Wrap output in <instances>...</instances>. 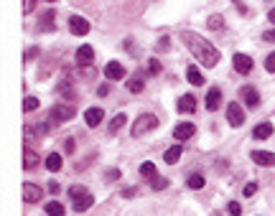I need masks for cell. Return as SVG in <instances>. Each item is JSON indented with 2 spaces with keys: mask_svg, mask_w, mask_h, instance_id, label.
<instances>
[{
  "mask_svg": "<svg viewBox=\"0 0 275 216\" xmlns=\"http://www.w3.org/2000/svg\"><path fill=\"white\" fill-rule=\"evenodd\" d=\"M181 41L186 43V49L196 56V61L201 66H206V69H212V66L219 64V51H216L214 46L206 38L196 36V33H191V31H183L181 33Z\"/></svg>",
  "mask_w": 275,
  "mask_h": 216,
  "instance_id": "1",
  "label": "cell"
},
{
  "mask_svg": "<svg viewBox=\"0 0 275 216\" xmlns=\"http://www.w3.org/2000/svg\"><path fill=\"white\" fill-rule=\"evenodd\" d=\"M158 127V117L156 115H140L135 122H133V127H130V135L133 138H143L145 132H151Z\"/></svg>",
  "mask_w": 275,
  "mask_h": 216,
  "instance_id": "2",
  "label": "cell"
},
{
  "mask_svg": "<svg viewBox=\"0 0 275 216\" xmlns=\"http://www.w3.org/2000/svg\"><path fill=\"white\" fill-rule=\"evenodd\" d=\"M74 105H66V102H61V105H54L51 107V112H49V117H51V122L54 125H61V122H69L74 117Z\"/></svg>",
  "mask_w": 275,
  "mask_h": 216,
  "instance_id": "3",
  "label": "cell"
},
{
  "mask_svg": "<svg viewBox=\"0 0 275 216\" xmlns=\"http://www.w3.org/2000/svg\"><path fill=\"white\" fill-rule=\"evenodd\" d=\"M227 122L232 125V127H242L245 125V109L237 105V102H232V105L227 107Z\"/></svg>",
  "mask_w": 275,
  "mask_h": 216,
  "instance_id": "4",
  "label": "cell"
},
{
  "mask_svg": "<svg viewBox=\"0 0 275 216\" xmlns=\"http://www.w3.org/2000/svg\"><path fill=\"white\" fill-rule=\"evenodd\" d=\"M69 31H72L74 36H87L89 33V20L82 18V16H72L69 18Z\"/></svg>",
  "mask_w": 275,
  "mask_h": 216,
  "instance_id": "5",
  "label": "cell"
},
{
  "mask_svg": "<svg viewBox=\"0 0 275 216\" xmlns=\"http://www.w3.org/2000/svg\"><path fill=\"white\" fill-rule=\"evenodd\" d=\"M194 132H196V125H194V122H178L176 127H174V138L178 143H183V140L194 138Z\"/></svg>",
  "mask_w": 275,
  "mask_h": 216,
  "instance_id": "6",
  "label": "cell"
},
{
  "mask_svg": "<svg viewBox=\"0 0 275 216\" xmlns=\"http://www.w3.org/2000/svg\"><path fill=\"white\" fill-rule=\"evenodd\" d=\"M43 196V191L36 183H23V201L26 203H39Z\"/></svg>",
  "mask_w": 275,
  "mask_h": 216,
  "instance_id": "7",
  "label": "cell"
},
{
  "mask_svg": "<svg viewBox=\"0 0 275 216\" xmlns=\"http://www.w3.org/2000/svg\"><path fill=\"white\" fill-rule=\"evenodd\" d=\"M232 64H235V72H239V74H250L252 72V59L247 54H235Z\"/></svg>",
  "mask_w": 275,
  "mask_h": 216,
  "instance_id": "8",
  "label": "cell"
},
{
  "mask_svg": "<svg viewBox=\"0 0 275 216\" xmlns=\"http://www.w3.org/2000/svg\"><path fill=\"white\" fill-rule=\"evenodd\" d=\"M105 76L112 79V82H118V79L125 76V66H122L120 61H110V64L105 66Z\"/></svg>",
  "mask_w": 275,
  "mask_h": 216,
  "instance_id": "9",
  "label": "cell"
},
{
  "mask_svg": "<svg viewBox=\"0 0 275 216\" xmlns=\"http://www.w3.org/2000/svg\"><path fill=\"white\" fill-rule=\"evenodd\" d=\"M252 161H255L257 165L270 168V165H275V153H268V150H255V153H252Z\"/></svg>",
  "mask_w": 275,
  "mask_h": 216,
  "instance_id": "10",
  "label": "cell"
},
{
  "mask_svg": "<svg viewBox=\"0 0 275 216\" xmlns=\"http://www.w3.org/2000/svg\"><path fill=\"white\" fill-rule=\"evenodd\" d=\"M102 117H105V112H102L99 107H89L84 112V122L89 125V127H97V125L102 122Z\"/></svg>",
  "mask_w": 275,
  "mask_h": 216,
  "instance_id": "11",
  "label": "cell"
},
{
  "mask_svg": "<svg viewBox=\"0 0 275 216\" xmlns=\"http://www.w3.org/2000/svg\"><path fill=\"white\" fill-rule=\"evenodd\" d=\"M219 105H222V92H219L216 87H212L209 92H206V109H209V112H214V109L219 107Z\"/></svg>",
  "mask_w": 275,
  "mask_h": 216,
  "instance_id": "12",
  "label": "cell"
},
{
  "mask_svg": "<svg viewBox=\"0 0 275 216\" xmlns=\"http://www.w3.org/2000/svg\"><path fill=\"white\" fill-rule=\"evenodd\" d=\"M242 99H245L247 107H257L260 105V94H257L255 87H242Z\"/></svg>",
  "mask_w": 275,
  "mask_h": 216,
  "instance_id": "13",
  "label": "cell"
},
{
  "mask_svg": "<svg viewBox=\"0 0 275 216\" xmlns=\"http://www.w3.org/2000/svg\"><path fill=\"white\" fill-rule=\"evenodd\" d=\"M77 61L79 64H92V61H95V49L87 46V43H84V46H79L77 49Z\"/></svg>",
  "mask_w": 275,
  "mask_h": 216,
  "instance_id": "14",
  "label": "cell"
},
{
  "mask_svg": "<svg viewBox=\"0 0 275 216\" xmlns=\"http://www.w3.org/2000/svg\"><path fill=\"white\" fill-rule=\"evenodd\" d=\"M270 135H273V125L270 122H260L257 127L252 130V138H255V140H268Z\"/></svg>",
  "mask_w": 275,
  "mask_h": 216,
  "instance_id": "15",
  "label": "cell"
},
{
  "mask_svg": "<svg viewBox=\"0 0 275 216\" xmlns=\"http://www.w3.org/2000/svg\"><path fill=\"white\" fill-rule=\"evenodd\" d=\"M39 165V155L31 150V147H26V150H23V168L26 170H31V168H36Z\"/></svg>",
  "mask_w": 275,
  "mask_h": 216,
  "instance_id": "16",
  "label": "cell"
},
{
  "mask_svg": "<svg viewBox=\"0 0 275 216\" xmlns=\"http://www.w3.org/2000/svg\"><path fill=\"white\" fill-rule=\"evenodd\" d=\"M178 109H181V112H186V115H189V112H194V109H196V99H194L191 94H183V97L178 99Z\"/></svg>",
  "mask_w": 275,
  "mask_h": 216,
  "instance_id": "17",
  "label": "cell"
},
{
  "mask_svg": "<svg viewBox=\"0 0 275 216\" xmlns=\"http://www.w3.org/2000/svg\"><path fill=\"white\" fill-rule=\"evenodd\" d=\"M92 203H95V196H92V193H84L82 198H77V201H74V211L82 214V211H87V209L92 206Z\"/></svg>",
  "mask_w": 275,
  "mask_h": 216,
  "instance_id": "18",
  "label": "cell"
},
{
  "mask_svg": "<svg viewBox=\"0 0 275 216\" xmlns=\"http://www.w3.org/2000/svg\"><path fill=\"white\" fill-rule=\"evenodd\" d=\"M46 168H49L51 173H56V170H61V155H59V153H51V155H46Z\"/></svg>",
  "mask_w": 275,
  "mask_h": 216,
  "instance_id": "19",
  "label": "cell"
},
{
  "mask_svg": "<svg viewBox=\"0 0 275 216\" xmlns=\"http://www.w3.org/2000/svg\"><path fill=\"white\" fill-rule=\"evenodd\" d=\"M181 145H174V147H168V150H166V155H163V161L166 163H171V165H174V163H178V158H181Z\"/></svg>",
  "mask_w": 275,
  "mask_h": 216,
  "instance_id": "20",
  "label": "cell"
},
{
  "mask_svg": "<svg viewBox=\"0 0 275 216\" xmlns=\"http://www.w3.org/2000/svg\"><path fill=\"white\" fill-rule=\"evenodd\" d=\"M186 76H189V84H194V87H201L204 84V76H201V72L196 69V66H189Z\"/></svg>",
  "mask_w": 275,
  "mask_h": 216,
  "instance_id": "21",
  "label": "cell"
},
{
  "mask_svg": "<svg viewBox=\"0 0 275 216\" xmlns=\"http://www.w3.org/2000/svg\"><path fill=\"white\" fill-rule=\"evenodd\" d=\"M46 214H49V216H64V206L59 201H49V203H46Z\"/></svg>",
  "mask_w": 275,
  "mask_h": 216,
  "instance_id": "22",
  "label": "cell"
},
{
  "mask_svg": "<svg viewBox=\"0 0 275 216\" xmlns=\"http://www.w3.org/2000/svg\"><path fill=\"white\" fill-rule=\"evenodd\" d=\"M125 122H128V117H125V115H115V117H112V122H110V132H118Z\"/></svg>",
  "mask_w": 275,
  "mask_h": 216,
  "instance_id": "23",
  "label": "cell"
},
{
  "mask_svg": "<svg viewBox=\"0 0 275 216\" xmlns=\"http://www.w3.org/2000/svg\"><path fill=\"white\" fill-rule=\"evenodd\" d=\"M128 89H130V92H133V94H138V92H143V79H140V76H133V79H130V82H128Z\"/></svg>",
  "mask_w": 275,
  "mask_h": 216,
  "instance_id": "24",
  "label": "cell"
},
{
  "mask_svg": "<svg viewBox=\"0 0 275 216\" xmlns=\"http://www.w3.org/2000/svg\"><path fill=\"white\" fill-rule=\"evenodd\" d=\"M33 109H39V99L36 97H26L23 99V112H33Z\"/></svg>",
  "mask_w": 275,
  "mask_h": 216,
  "instance_id": "25",
  "label": "cell"
},
{
  "mask_svg": "<svg viewBox=\"0 0 275 216\" xmlns=\"http://www.w3.org/2000/svg\"><path fill=\"white\" fill-rule=\"evenodd\" d=\"M140 176H145V178L158 176V173H156V165H153V163H143V165H140Z\"/></svg>",
  "mask_w": 275,
  "mask_h": 216,
  "instance_id": "26",
  "label": "cell"
},
{
  "mask_svg": "<svg viewBox=\"0 0 275 216\" xmlns=\"http://www.w3.org/2000/svg\"><path fill=\"white\" fill-rule=\"evenodd\" d=\"M206 26H209L212 31H216V28H222V26H224V18H222V16H212L209 20H206Z\"/></svg>",
  "mask_w": 275,
  "mask_h": 216,
  "instance_id": "27",
  "label": "cell"
},
{
  "mask_svg": "<svg viewBox=\"0 0 275 216\" xmlns=\"http://www.w3.org/2000/svg\"><path fill=\"white\" fill-rule=\"evenodd\" d=\"M84 193H87V188H84V186H72V188H69V196H72V201L82 198Z\"/></svg>",
  "mask_w": 275,
  "mask_h": 216,
  "instance_id": "28",
  "label": "cell"
},
{
  "mask_svg": "<svg viewBox=\"0 0 275 216\" xmlns=\"http://www.w3.org/2000/svg\"><path fill=\"white\" fill-rule=\"evenodd\" d=\"M151 186H153L156 191H163V188L168 186V180H166V178H160V176H153V178H151Z\"/></svg>",
  "mask_w": 275,
  "mask_h": 216,
  "instance_id": "29",
  "label": "cell"
},
{
  "mask_svg": "<svg viewBox=\"0 0 275 216\" xmlns=\"http://www.w3.org/2000/svg\"><path fill=\"white\" fill-rule=\"evenodd\" d=\"M51 28H54V16L46 13V16L41 18V31H51Z\"/></svg>",
  "mask_w": 275,
  "mask_h": 216,
  "instance_id": "30",
  "label": "cell"
},
{
  "mask_svg": "<svg viewBox=\"0 0 275 216\" xmlns=\"http://www.w3.org/2000/svg\"><path fill=\"white\" fill-rule=\"evenodd\" d=\"M189 188H194V191L204 188V178H201V176H191V178H189Z\"/></svg>",
  "mask_w": 275,
  "mask_h": 216,
  "instance_id": "31",
  "label": "cell"
},
{
  "mask_svg": "<svg viewBox=\"0 0 275 216\" xmlns=\"http://www.w3.org/2000/svg\"><path fill=\"white\" fill-rule=\"evenodd\" d=\"M265 69L270 72V74H275V51L268 56V59H265Z\"/></svg>",
  "mask_w": 275,
  "mask_h": 216,
  "instance_id": "32",
  "label": "cell"
},
{
  "mask_svg": "<svg viewBox=\"0 0 275 216\" xmlns=\"http://www.w3.org/2000/svg\"><path fill=\"white\" fill-rule=\"evenodd\" d=\"M229 214H232V216H239V214H242V206H239L237 201H232V203H229Z\"/></svg>",
  "mask_w": 275,
  "mask_h": 216,
  "instance_id": "33",
  "label": "cell"
},
{
  "mask_svg": "<svg viewBox=\"0 0 275 216\" xmlns=\"http://www.w3.org/2000/svg\"><path fill=\"white\" fill-rule=\"evenodd\" d=\"M255 191H257V183H247L242 193H245V196H252V193H255Z\"/></svg>",
  "mask_w": 275,
  "mask_h": 216,
  "instance_id": "34",
  "label": "cell"
},
{
  "mask_svg": "<svg viewBox=\"0 0 275 216\" xmlns=\"http://www.w3.org/2000/svg\"><path fill=\"white\" fill-rule=\"evenodd\" d=\"M36 56H39V49H36V46H33V49H28V51H26V61H31V59H36Z\"/></svg>",
  "mask_w": 275,
  "mask_h": 216,
  "instance_id": "35",
  "label": "cell"
},
{
  "mask_svg": "<svg viewBox=\"0 0 275 216\" xmlns=\"http://www.w3.org/2000/svg\"><path fill=\"white\" fill-rule=\"evenodd\" d=\"M120 178V170L115 168V170H107V180H118Z\"/></svg>",
  "mask_w": 275,
  "mask_h": 216,
  "instance_id": "36",
  "label": "cell"
},
{
  "mask_svg": "<svg viewBox=\"0 0 275 216\" xmlns=\"http://www.w3.org/2000/svg\"><path fill=\"white\" fill-rule=\"evenodd\" d=\"M148 69H151V72H153V74H158V72H160V64H158V61H156V59H153V61H151V64H148Z\"/></svg>",
  "mask_w": 275,
  "mask_h": 216,
  "instance_id": "37",
  "label": "cell"
},
{
  "mask_svg": "<svg viewBox=\"0 0 275 216\" xmlns=\"http://www.w3.org/2000/svg\"><path fill=\"white\" fill-rule=\"evenodd\" d=\"M262 38L270 41V43H275V31H265V33H262Z\"/></svg>",
  "mask_w": 275,
  "mask_h": 216,
  "instance_id": "38",
  "label": "cell"
},
{
  "mask_svg": "<svg viewBox=\"0 0 275 216\" xmlns=\"http://www.w3.org/2000/svg\"><path fill=\"white\" fill-rule=\"evenodd\" d=\"M64 150H66V153H74V140H66V143H64Z\"/></svg>",
  "mask_w": 275,
  "mask_h": 216,
  "instance_id": "39",
  "label": "cell"
},
{
  "mask_svg": "<svg viewBox=\"0 0 275 216\" xmlns=\"http://www.w3.org/2000/svg\"><path fill=\"white\" fill-rule=\"evenodd\" d=\"M107 94H110V87L102 84V87H99V97H107Z\"/></svg>",
  "mask_w": 275,
  "mask_h": 216,
  "instance_id": "40",
  "label": "cell"
},
{
  "mask_svg": "<svg viewBox=\"0 0 275 216\" xmlns=\"http://www.w3.org/2000/svg\"><path fill=\"white\" fill-rule=\"evenodd\" d=\"M49 191H51V193H59V183H54V180H51V183H49Z\"/></svg>",
  "mask_w": 275,
  "mask_h": 216,
  "instance_id": "41",
  "label": "cell"
},
{
  "mask_svg": "<svg viewBox=\"0 0 275 216\" xmlns=\"http://www.w3.org/2000/svg\"><path fill=\"white\" fill-rule=\"evenodd\" d=\"M268 18H270V20H273V23H275V8L270 10V16H268Z\"/></svg>",
  "mask_w": 275,
  "mask_h": 216,
  "instance_id": "42",
  "label": "cell"
}]
</instances>
